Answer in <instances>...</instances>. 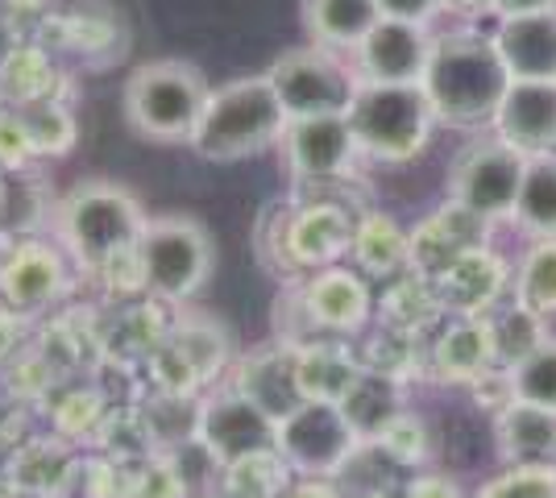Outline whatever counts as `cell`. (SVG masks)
Instances as JSON below:
<instances>
[{
  "instance_id": "cell-28",
  "label": "cell",
  "mask_w": 556,
  "mask_h": 498,
  "mask_svg": "<svg viewBox=\"0 0 556 498\" xmlns=\"http://www.w3.org/2000/svg\"><path fill=\"white\" fill-rule=\"evenodd\" d=\"M448 320V311L441 308V299H437V291H432V279H424V274H403V279H394L387 286V295H382V308H378V324L382 329H394V332H407V336H428V332H437Z\"/></svg>"
},
{
  "instance_id": "cell-23",
  "label": "cell",
  "mask_w": 556,
  "mask_h": 498,
  "mask_svg": "<svg viewBox=\"0 0 556 498\" xmlns=\"http://www.w3.org/2000/svg\"><path fill=\"white\" fill-rule=\"evenodd\" d=\"M67 75L42 38H13L0 50V100L4 104H38L63 95Z\"/></svg>"
},
{
  "instance_id": "cell-5",
  "label": "cell",
  "mask_w": 556,
  "mask_h": 498,
  "mask_svg": "<svg viewBox=\"0 0 556 498\" xmlns=\"http://www.w3.org/2000/svg\"><path fill=\"white\" fill-rule=\"evenodd\" d=\"M141 291L163 304H187L208 286L216 270V241L191 213L150 216L134 250Z\"/></svg>"
},
{
  "instance_id": "cell-22",
  "label": "cell",
  "mask_w": 556,
  "mask_h": 498,
  "mask_svg": "<svg viewBox=\"0 0 556 498\" xmlns=\"http://www.w3.org/2000/svg\"><path fill=\"white\" fill-rule=\"evenodd\" d=\"M349 258L370 283H394V279L412 274V229H403L391 213L362 208Z\"/></svg>"
},
{
  "instance_id": "cell-2",
  "label": "cell",
  "mask_w": 556,
  "mask_h": 498,
  "mask_svg": "<svg viewBox=\"0 0 556 498\" xmlns=\"http://www.w3.org/2000/svg\"><path fill=\"white\" fill-rule=\"evenodd\" d=\"M357 213L362 208L320 195L316 188H300L291 204L266 208L257 225V258L282 283H300L303 274L349 258Z\"/></svg>"
},
{
  "instance_id": "cell-11",
  "label": "cell",
  "mask_w": 556,
  "mask_h": 498,
  "mask_svg": "<svg viewBox=\"0 0 556 498\" xmlns=\"http://www.w3.org/2000/svg\"><path fill=\"white\" fill-rule=\"evenodd\" d=\"M282 166L300 188H328L349 183L357 175L362 150L349 129V117H291L282 129Z\"/></svg>"
},
{
  "instance_id": "cell-15",
  "label": "cell",
  "mask_w": 556,
  "mask_h": 498,
  "mask_svg": "<svg viewBox=\"0 0 556 498\" xmlns=\"http://www.w3.org/2000/svg\"><path fill=\"white\" fill-rule=\"evenodd\" d=\"M432 38H437L432 25L378 17L349 59L357 67V79H366V84H424L428 59H432Z\"/></svg>"
},
{
  "instance_id": "cell-4",
  "label": "cell",
  "mask_w": 556,
  "mask_h": 498,
  "mask_svg": "<svg viewBox=\"0 0 556 498\" xmlns=\"http://www.w3.org/2000/svg\"><path fill=\"white\" fill-rule=\"evenodd\" d=\"M287 120L291 117L278 100L270 75H241V79L212 88L187 150L204 163H245L282 142Z\"/></svg>"
},
{
  "instance_id": "cell-9",
  "label": "cell",
  "mask_w": 556,
  "mask_h": 498,
  "mask_svg": "<svg viewBox=\"0 0 556 498\" xmlns=\"http://www.w3.org/2000/svg\"><path fill=\"white\" fill-rule=\"evenodd\" d=\"M266 75L275 84L287 117H337V113H349L353 92L362 84L349 54L316 47V42L282 50L266 67Z\"/></svg>"
},
{
  "instance_id": "cell-44",
  "label": "cell",
  "mask_w": 556,
  "mask_h": 498,
  "mask_svg": "<svg viewBox=\"0 0 556 498\" xmlns=\"http://www.w3.org/2000/svg\"><path fill=\"white\" fill-rule=\"evenodd\" d=\"M191 498H232V495H225V490H204V495H191Z\"/></svg>"
},
{
  "instance_id": "cell-29",
  "label": "cell",
  "mask_w": 556,
  "mask_h": 498,
  "mask_svg": "<svg viewBox=\"0 0 556 498\" xmlns=\"http://www.w3.org/2000/svg\"><path fill=\"white\" fill-rule=\"evenodd\" d=\"M510 225L523 238H556V150L553 154H535L523 166V183Z\"/></svg>"
},
{
  "instance_id": "cell-27",
  "label": "cell",
  "mask_w": 556,
  "mask_h": 498,
  "mask_svg": "<svg viewBox=\"0 0 556 498\" xmlns=\"http://www.w3.org/2000/svg\"><path fill=\"white\" fill-rule=\"evenodd\" d=\"M403 407H407V382L366 370V366L357 370V379L349 382L345 399H341V411L349 416V424L357 427L362 440H374Z\"/></svg>"
},
{
  "instance_id": "cell-32",
  "label": "cell",
  "mask_w": 556,
  "mask_h": 498,
  "mask_svg": "<svg viewBox=\"0 0 556 498\" xmlns=\"http://www.w3.org/2000/svg\"><path fill=\"white\" fill-rule=\"evenodd\" d=\"M13 108L22 113L25 133H29V142H34L38 163H42V158H67L79 129H75V113L67 108L63 95L38 100V104H13Z\"/></svg>"
},
{
  "instance_id": "cell-41",
  "label": "cell",
  "mask_w": 556,
  "mask_h": 498,
  "mask_svg": "<svg viewBox=\"0 0 556 498\" xmlns=\"http://www.w3.org/2000/svg\"><path fill=\"white\" fill-rule=\"evenodd\" d=\"M556 9V0H494V17H515V13H540Z\"/></svg>"
},
{
  "instance_id": "cell-38",
  "label": "cell",
  "mask_w": 556,
  "mask_h": 498,
  "mask_svg": "<svg viewBox=\"0 0 556 498\" xmlns=\"http://www.w3.org/2000/svg\"><path fill=\"white\" fill-rule=\"evenodd\" d=\"M382 17H394V22H419L432 25L444 13V0H374Z\"/></svg>"
},
{
  "instance_id": "cell-8",
  "label": "cell",
  "mask_w": 556,
  "mask_h": 498,
  "mask_svg": "<svg viewBox=\"0 0 556 498\" xmlns=\"http://www.w3.org/2000/svg\"><path fill=\"white\" fill-rule=\"evenodd\" d=\"M523 166H528V158L490 129L453 154V163L444 170V200L478 213L490 225H503L515 213Z\"/></svg>"
},
{
  "instance_id": "cell-39",
  "label": "cell",
  "mask_w": 556,
  "mask_h": 498,
  "mask_svg": "<svg viewBox=\"0 0 556 498\" xmlns=\"http://www.w3.org/2000/svg\"><path fill=\"white\" fill-rule=\"evenodd\" d=\"M403 498H465L448 474H412L403 482Z\"/></svg>"
},
{
  "instance_id": "cell-16",
  "label": "cell",
  "mask_w": 556,
  "mask_h": 498,
  "mask_svg": "<svg viewBox=\"0 0 556 498\" xmlns=\"http://www.w3.org/2000/svg\"><path fill=\"white\" fill-rule=\"evenodd\" d=\"M510 274L515 270L503 254L478 245L448 261L441 274H432V291L448 316H490L510 295Z\"/></svg>"
},
{
  "instance_id": "cell-13",
  "label": "cell",
  "mask_w": 556,
  "mask_h": 498,
  "mask_svg": "<svg viewBox=\"0 0 556 498\" xmlns=\"http://www.w3.org/2000/svg\"><path fill=\"white\" fill-rule=\"evenodd\" d=\"M295 286L303 304V316L312 332L325 341V336H357V332L370 329L374 320V291L370 279L357 270V266H325V270H312L303 274Z\"/></svg>"
},
{
  "instance_id": "cell-1",
  "label": "cell",
  "mask_w": 556,
  "mask_h": 498,
  "mask_svg": "<svg viewBox=\"0 0 556 498\" xmlns=\"http://www.w3.org/2000/svg\"><path fill=\"white\" fill-rule=\"evenodd\" d=\"M510 88V72L494 47V34L448 29L432 38V59L424 72V95L448 129H490Z\"/></svg>"
},
{
  "instance_id": "cell-40",
  "label": "cell",
  "mask_w": 556,
  "mask_h": 498,
  "mask_svg": "<svg viewBox=\"0 0 556 498\" xmlns=\"http://www.w3.org/2000/svg\"><path fill=\"white\" fill-rule=\"evenodd\" d=\"M282 498H349L345 486H337V477H295L291 490Z\"/></svg>"
},
{
  "instance_id": "cell-7",
  "label": "cell",
  "mask_w": 556,
  "mask_h": 498,
  "mask_svg": "<svg viewBox=\"0 0 556 498\" xmlns=\"http://www.w3.org/2000/svg\"><path fill=\"white\" fill-rule=\"evenodd\" d=\"M212 84L200 67L184 59H154L141 63L125 84V120L146 142L187 145L204 117Z\"/></svg>"
},
{
  "instance_id": "cell-18",
  "label": "cell",
  "mask_w": 556,
  "mask_h": 498,
  "mask_svg": "<svg viewBox=\"0 0 556 498\" xmlns=\"http://www.w3.org/2000/svg\"><path fill=\"white\" fill-rule=\"evenodd\" d=\"M523 158L556 150V79H510L490 125Z\"/></svg>"
},
{
  "instance_id": "cell-10",
  "label": "cell",
  "mask_w": 556,
  "mask_h": 498,
  "mask_svg": "<svg viewBox=\"0 0 556 498\" xmlns=\"http://www.w3.org/2000/svg\"><path fill=\"white\" fill-rule=\"evenodd\" d=\"M362 445L366 440L349 424L341 404L328 399H303L291 416L278 420L275 449L300 477H341Z\"/></svg>"
},
{
  "instance_id": "cell-34",
  "label": "cell",
  "mask_w": 556,
  "mask_h": 498,
  "mask_svg": "<svg viewBox=\"0 0 556 498\" xmlns=\"http://www.w3.org/2000/svg\"><path fill=\"white\" fill-rule=\"evenodd\" d=\"M510 386L515 399L535 407H553L556 411V336L548 332L528 357H519L510 366Z\"/></svg>"
},
{
  "instance_id": "cell-24",
  "label": "cell",
  "mask_w": 556,
  "mask_h": 498,
  "mask_svg": "<svg viewBox=\"0 0 556 498\" xmlns=\"http://www.w3.org/2000/svg\"><path fill=\"white\" fill-rule=\"evenodd\" d=\"M503 465H556V411L515 399L494 416Z\"/></svg>"
},
{
  "instance_id": "cell-33",
  "label": "cell",
  "mask_w": 556,
  "mask_h": 498,
  "mask_svg": "<svg viewBox=\"0 0 556 498\" xmlns=\"http://www.w3.org/2000/svg\"><path fill=\"white\" fill-rule=\"evenodd\" d=\"M490 329H494V354H498V366H515L519 357H528L548 336V324L532 316V311H523L515 299H510L507 308H494L490 311Z\"/></svg>"
},
{
  "instance_id": "cell-6",
  "label": "cell",
  "mask_w": 556,
  "mask_h": 498,
  "mask_svg": "<svg viewBox=\"0 0 556 498\" xmlns=\"http://www.w3.org/2000/svg\"><path fill=\"white\" fill-rule=\"evenodd\" d=\"M345 117L362 158L382 166H403L419 158L437 129V113L424 95V84H366L362 79Z\"/></svg>"
},
{
  "instance_id": "cell-30",
  "label": "cell",
  "mask_w": 556,
  "mask_h": 498,
  "mask_svg": "<svg viewBox=\"0 0 556 498\" xmlns=\"http://www.w3.org/2000/svg\"><path fill=\"white\" fill-rule=\"evenodd\" d=\"M510 299L544 324L556 320V238H535L510 274Z\"/></svg>"
},
{
  "instance_id": "cell-35",
  "label": "cell",
  "mask_w": 556,
  "mask_h": 498,
  "mask_svg": "<svg viewBox=\"0 0 556 498\" xmlns=\"http://www.w3.org/2000/svg\"><path fill=\"white\" fill-rule=\"evenodd\" d=\"M370 445L382 452L391 465H399V470H416V465H424V461H428L432 436H428V424L419 420V411L403 407L391 424L374 436Z\"/></svg>"
},
{
  "instance_id": "cell-17",
  "label": "cell",
  "mask_w": 556,
  "mask_h": 498,
  "mask_svg": "<svg viewBox=\"0 0 556 498\" xmlns=\"http://www.w3.org/2000/svg\"><path fill=\"white\" fill-rule=\"evenodd\" d=\"M494 366L490 316H448L428 341V382L437 386H473Z\"/></svg>"
},
{
  "instance_id": "cell-3",
  "label": "cell",
  "mask_w": 556,
  "mask_h": 498,
  "mask_svg": "<svg viewBox=\"0 0 556 498\" xmlns=\"http://www.w3.org/2000/svg\"><path fill=\"white\" fill-rule=\"evenodd\" d=\"M146 208L129 188L109 179H84L67 195L54 200L50 229L54 241L67 250L75 270L84 274H109L116 261H129L146 229Z\"/></svg>"
},
{
  "instance_id": "cell-42",
  "label": "cell",
  "mask_w": 556,
  "mask_h": 498,
  "mask_svg": "<svg viewBox=\"0 0 556 498\" xmlns=\"http://www.w3.org/2000/svg\"><path fill=\"white\" fill-rule=\"evenodd\" d=\"M453 13H494V0H444Z\"/></svg>"
},
{
  "instance_id": "cell-43",
  "label": "cell",
  "mask_w": 556,
  "mask_h": 498,
  "mask_svg": "<svg viewBox=\"0 0 556 498\" xmlns=\"http://www.w3.org/2000/svg\"><path fill=\"white\" fill-rule=\"evenodd\" d=\"M349 498H394V495H387L382 486H370V490H353Z\"/></svg>"
},
{
  "instance_id": "cell-12",
  "label": "cell",
  "mask_w": 556,
  "mask_h": 498,
  "mask_svg": "<svg viewBox=\"0 0 556 498\" xmlns=\"http://www.w3.org/2000/svg\"><path fill=\"white\" fill-rule=\"evenodd\" d=\"M75 261L59 241L17 238L0 254V304L13 316H42L71 286Z\"/></svg>"
},
{
  "instance_id": "cell-25",
  "label": "cell",
  "mask_w": 556,
  "mask_h": 498,
  "mask_svg": "<svg viewBox=\"0 0 556 498\" xmlns=\"http://www.w3.org/2000/svg\"><path fill=\"white\" fill-rule=\"evenodd\" d=\"M300 17H303L307 38H312L316 47L353 54L382 13H378L374 0H303Z\"/></svg>"
},
{
  "instance_id": "cell-20",
  "label": "cell",
  "mask_w": 556,
  "mask_h": 498,
  "mask_svg": "<svg viewBox=\"0 0 556 498\" xmlns=\"http://www.w3.org/2000/svg\"><path fill=\"white\" fill-rule=\"evenodd\" d=\"M490 220H482L478 213H469L462 204L444 200L441 208L419 220L412 229V270L432 279L441 274L453 258H462L465 250H478V245H490Z\"/></svg>"
},
{
  "instance_id": "cell-19",
  "label": "cell",
  "mask_w": 556,
  "mask_h": 498,
  "mask_svg": "<svg viewBox=\"0 0 556 498\" xmlns=\"http://www.w3.org/2000/svg\"><path fill=\"white\" fill-rule=\"evenodd\" d=\"M232 386L241 395H250L266 416H291L303 404V386H300V349L287 345V341H270V345H257L250 354L237 361L232 370Z\"/></svg>"
},
{
  "instance_id": "cell-31",
  "label": "cell",
  "mask_w": 556,
  "mask_h": 498,
  "mask_svg": "<svg viewBox=\"0 0 556 498\" xmlns=\"http://www.w3.org/2000/svg\"><path fill=\"white\" fill-rule=\"evenodd\" d=\"M295 470L287 465V457L278 449L250 452L241 461H232L220 470V490L232 498H282L295 482Z\"/></svg>"
},
{
  "instance_id": "cell-45",
  "label": "cell",
  "mask_w": 556,
  "mask_h": 498,
  "mask_svg": "<svg viewBox=\"0 0 556 498\" xmlns=\"http://www.w3.org/2000/svg\"><path fill=\"white\" fill-rule=\"evenodd\" d=\"M0 200H4V175H0Z\"/></svg>"
},
{
  "instance_id": "cell-14",
  "label": "cell",
  "mask_w": 556,
  "mask_h": 498,
  "mask_svg": "<svg viewBox=\"0 0 556 498\" xmlns=\"http://www.w3.org/2000/svg\"><path fill=\"white\" fill-rule=\"evenodd\" d=\"M195 440H200V445L212 452V461L225 470V465L250 457V452L275 449L278 420L266 416L250 395H241L232 382H225L216 395H208V399L200 404Z\"/></svg>"
},
{
  "instance_id": "cell-26",
  "label": "cell",
  "mask_w": 556,
  "mask_h": 498,
  "mask_svg": "<svg viewBox=\"0 0 556 498\" xmlns=\"http://www.w3.org/2000/svg\"><path fill=\"white\" fill-rule=\"evenodd\" d=\"M362 357L349 349V336H325L300 349V386L303 399H328L341 404L349 382L357 379Z\"/></svg>"
},
{
  "instance_id": "cell-36",
  "label": "cell",
  "mask_w": 556,
  "mask_h": 498,
  "mask_svg": "<svg viewBox=\"0 0 556 498\" xmlns=\"http://www.w3.org/2000/svg\"><path fill=\"white\" fill-rule=\"evenodd\" d=\"M473 498H556V465H507Z\"/></svg>"
},
{
  "instance_id": "cell-21",
  "label": "cell",
  "mask_w": 556,
  "mask_h": 498,
  "mask_svg": "<svg viewBox=\"0 0 556 498\" xmlns=\"http://www.w3.org/2000/svg\"><path fill=\"white\" fill-rule=\"evenodd\" d=\"M490 34L510 79H556V9L498 17Z\"/></svg>"
},
{
  "instance_id": "cell-37",
  "label": "cell",
  "mask_w": 556,
  "mask_h": 498,
  "mask_svg": "<svg viewBox=\"0 0 556 498\" xmlns=\"http://www.w3.org/2000/svg\"><path fill=\"white\" fill-rule=\"evenodd\" d=\"M38 163L34 142L25 133V120L13 104H0V175H17Z\"/></svg>"
}]
</instances>
